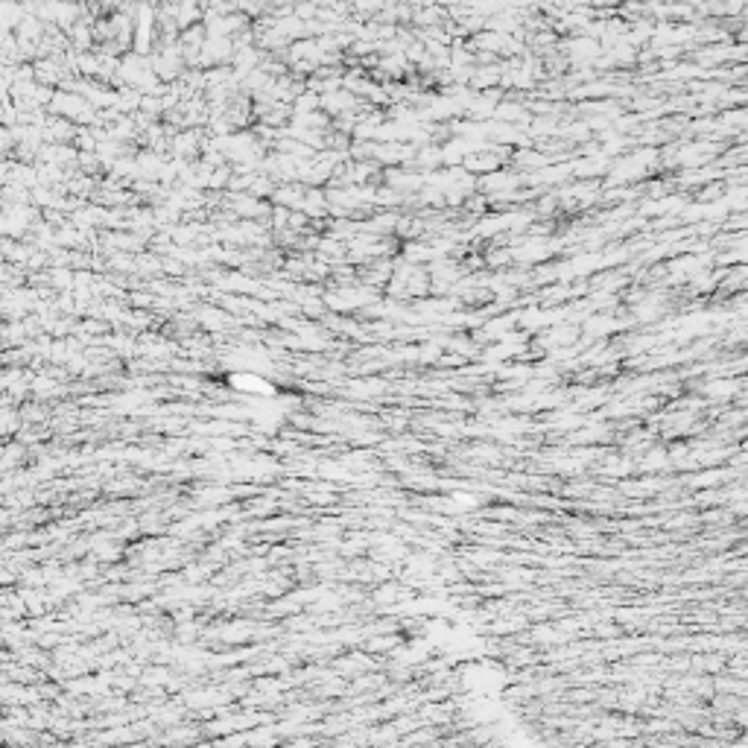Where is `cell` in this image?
Segmentation results:
<instances>
[{
	"label": "cell",
	"instance_id": "cell-1",
	"mask_svg": "<svg viewBox=\"0 0 748 748\" xmlns=\"http://www.w3.org/2000/svg\"><path fill=\"white\" fill-rule=\"evenodd\" d=\"M141 4H147V6H158L161 0H141Z\"/></svg>",
	"mask_w": 748,
	"mask_h": 748
}]
</instances>
